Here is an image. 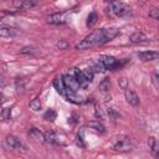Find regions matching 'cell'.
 Wrapping results in <instances>:
<instances>
[{
	"instance_id": "25",
	"label": "cell",
	"mask_w": 159,
	"mask_h": 159,
	"mask_svg": "<svg viewBox=\"0 0 159 159\" xmlns=\"http://www.w3.org/2000/svg\"><path fill=\"white\" fill-rule=\"evenodd\" d=\"M1 118H2V120H6V119L10 118V109H9V108H4V109H2V112H1Z\"/></svg>"
},
{
	"instance_id": "12",
	"label": "cell",
	"mask_w": 159,
	"mask_h": 159,
	"mask_svg": "<svg viewBox=\"0 0 159 159\" xmlns=\"http://www.w3.org/2000/svg\"><path fill=\"white\" fill-rule=\"evenodd\" d=\"M145 40H147V36L140 31H137V32L132 34L130 37H129V41L133 42V43H139V42H143Z\"/></svg>"
},
{
	"instance_id": "28",
	"label": "cell",
	"mask_w": 159,
	"mask_h": 159,
	"mask_svg": "<svg viewBox=\"0 0 159 159\" xmlns=\"http://www.w3.org/2000/svg\"><path fill=\"white\" fill-rule=\"evenodd\" d=\"M119 84H120V87L124 89V88H127V81H125V78H120L119 80Z\"/></svg>"
},
{
	"instance_id": "24",
	"label": "cell",
	"mask_w": 159,
	"mask_h": 159,
	"mask_svg": "<svg viewBox=\"0 0 159 159\" xmlns=\"http://www.w3.org/2000/svg\"><path fill=\"white\" fill-rule=\"evenodd\" d=\"M57 47H58L60 50H67V48L70 47V43H68L67 41H65V40H60V41L57 42Z\"/></svg>"
},
{
	"instance_id": "11",
	"label": "cell",
	"mask_w": 159,
	"mask_h": 159,
	"mask_svg": "<svg viewBox=\"0 0 159 159\" xmlns=\"http://www.w3.org/2000/svg\"><path fill=\"white\" fill-rule=\"evenodd\" d=\"M19 35V30L14 27H0V36L1 37H15Z\"/></svg>"
},
{
	"instance_id": "7",
	"label": "cell",
	"mask_w": 159,
	"mask_h": 159,
	"mask_svg": "<svg viewBox=\"0 0 159 159\" xmlns=\"http://www.w3.org/2000/svg\"><path fill=\"white\" fill-rule=\"evenodd\" d=\"M124 96H125V99L129 104H132V106H138L139 104V97L133 89H130L128 87L124 88Z\"/></svg>"
},
{
	"instance_id": "14",
	"label": "cell",
	"mask_w": 159,
	"mask_h": 159,
	"mask_svg": "<svg viewBox=\"0 0 159 159\" xmlns=\"http://www.w3.org/2000/svg\"><path fill=\"white\" fill-rule=\"evenodd\" d=\"M65 96L67 97V99L70 101V102H72V103H76V104H80V103H82V99L76 94V92H72V91H66V93H65Z\"/></svg>"
},
{
	"instance_id": "30",
	"label": "cell",
	"mask_w": 159,
	"mask_h": 159,
	"mask_svg": "<svg viewBox=\"0 0 159 159\" xmlns=\"http://www.w3.org/2000/svg\"><path fill=\"white\" fill-rule=\"evenodd\" d=\"M157 78H158V75L155 73V75L153 76V82H154V86H155V87H158V80H157Z\"/></svg>"
},
{
	"instance_id": "23",
	"label": "cell",
	"mask_w": 159,
	"mask_h": 159,
	"mask_svg": "<svg viewBox=\"0 0 159 159\" xmlns=\"http://www.w3.org/2000/svg\"><path fill=\"white\" fill-rule=\"evenodd\" d=\"M149 17H152V19H154V20H158V19H159V10H158V7H153V9L150 10Z\"/></svg>"
},
{
	"instance_id": "10",
	"label": "cell",
	"mask_w": 159,
	"mask_h": 159,
	"mask_svg": "<svg viewBox=\"0 0 159 159\" xmlns=\"http://www.w3.org/2000/svg\"><path fill=\"white\" fill-rule=\"evenodd\" d=\"M158 52L157 51H144V52H139L138 57L143 61H153L158 58Z\"/></svg>"
},
{
	"instance_id": "20",
	"label": "cell",
	"mask_w": 159,
	"mask_h": 159,
	"mask_svg": "<svg viewBox=\"0 0 159 159\" xmlns=\"http://www.w3.org/2000/svg\"><path fill=\"white\" fill-rule=\"evenodd\" d=\"M97 21V14L96 12H91L88 15V19H87V26H93Z\"/></svg>"
},
{
	"instance_id": "1",
	"label": "cell",
	"mask_w": 159,
	"mask_h": 159,
	"mask_svg": "<svg viewBox=\"0 0 159 159\" xmlns=\"http://www.w3.org/2000/svg\"><path fill=\"white\" fill-rule=\"evenodd\" d=\"M118 29L117 27H111V29H99L89 34L87 37H84L80 43L76 45L77 50H86L93 46H102L107 43L108 41L113 40L118 35Z\"/></svg>"
},
{
	"instance_id": "13",
	"label": "cell",
	"mask_w": 159,
	"mask_h": 159,
	"mask_svg": "<svg viewBox=\"0 0 159 159\" xmlns=\"http://www.w3.org/2000/svg\"><path fill=\"white\" fill-rule=\"evenodd\" d=\"M53 86H55V88L57 89V92H58L60 94H63V96H65V93H66V87H65V83H63L62 77L56 78V80L53 81Z\"/></svg>"
},
{
	"instance_id": "5",
	"label": "cell",
	"mask_w": 159,
	"mask_h": 159,
	"mask_svg": "<svg viewBox=\"0 0 159 159\" xmlns=\"http://www.w3.org/2000/svg\"><path fill=\"white\" fill-rule=\"evenodd\" d=\"M113 148H114L116 150L128 152V150H130V149L133 148V145H132V143H130V140H129L128 138H120V139H118V140L113 144Z\"/></svg>"
},
{
	"instance_id": "9",
	"label": "cell",
	"mask_w": 159,
	"mask_h": 159,
	"mask_svg": "<svg viewBox=\"0 0 159 159\" xmlns=\"http://www.w3.org/2000/svg\"><path fill=\"white\" fill-rule=\"evenodd\" d=\"M27 134L30 135V138H31V139H35V140H41V142H43V140H45V135H43V133H42L40 129L35 128V127L29 128Z\"/></svg>"
},
{
	"instance_id": "26",
	"label": "cell",
	"mask_w": 159,
	"mask_h": 159,
	"mask_svg": "<svg viewBox=\"0 0 159 159\" xmlns=\"http://www.w3.org/2000/svg\"><path fill=\"white\" fill-rule=\"evenodd\" d=\"M20 53H35V48L34 47H22L20 50Z\"/></svg>"
},
{
	"instance_id": "19",
	"label": "cell",
	"mask_w": 159,
	"mask_h": 159,
	"mask_svg": "<svg viewBox=\"0 0 159 159\" xmlns=\"http://www.w3.org/2000/svg\"><path fill=\"white\" fill-rule=\"evenodd\" d=\"M30 108H31L32 111H35V112L40 111V109H41V102H40V99H39V98L32 99V101L30 102Z\"/></svg>"
},
{
	"instance_id": "15",
	"label": "cell",
	"mask_w": 159,
	"mask_h": 159,
	"mask_svg": "<svg viewBox=\"0 0 159 159\" xmlns=\"http://www.w3.org/2000/svg\"><path fill=\"white\" fill-rule=\"evenodd\" d=\"M47 21L50 24H62L65 21V17L62 14H53V15L47 17Z\"/></svg>"
},
{
	"instance_id": "29",
	"label": "cell",
	"mask_w": 159,
	"mask_h": 159,
	"mask_svg": "<svg viewBox=\"0 0 159 159\" xmlns=\"http://www.w3.org/2000/svg\"><path fill=\"white\" fill-rule=\"evenodd\" d=\"M5 84H6V81H5L4 76H1V75H0V88H2Z\"/></svg>"
},
{
	"instance_id": "27",
	"label": "cell",
	"mask_w": 159,
	"mask_h": 159,
	"mask_svg": "<svg viewBox=\"0 0 159 159\" xmlns=\"http://www.w3.org/2000/svg\"><path fill=\"white\" fill-rule=\"evenodd\" d=\"M104 70H106V68H104L99 62H98L97 65H94V67H93V71H94V72H103Z\"/></svg>"
},
{
	"instance_id": "6",
	"label": "cell",
	"mask_w": 159,
	"mask_h": 159,
	"mask_svg": "<svg viewBox=\"0 0 159 159\" xmlns=\"http://www.w3.org/2000/svg\"><path fill=\"white\" fill-rule=\"evenodd\" d=\"M6 144L12 148V149H21V150H26V147L25 144L15 135H7L6 137Z\"/></svg>"
},
{
	"instance_id": "18",
	"label": "cell",
	"mask_w": 159,
	"mask_h": 159,
	"mask_svg": "<svg viewBox=\"0 0 159 159\" xmlns=\"http://www.w3.org/2000/svg\"><path fill=\"white\" fill-rule=\"evenodd\" d=\"M43 135H45V140L46 142H48V143H57V138H56V134L53 133V132H46V133H43Z\"/></svg>"
},
{
	"instance_id": "17",
	"label": "cell",
	"mask_w": 159,
	"mask_h": 159,
	"mask_svg": "<svg viewBox=\"0 0 159 159\" xmlns=\"http://www.w3.org/2000/svg\"><path fill=\"white\" fill-rule=\"evenodd\" d=\"M88 127H91V128H93L94 130L101 132V133L104 132V127H103V124L99 123L98 120H92V122H89V123H88Z\"/></svg>"
},
{
	"instance_id": "4",
	"label": "cell",
	"mask_w": 159,
	"mask_h": 159,
	"mask_svg": "<svg viewBox=\"0 0 159 159\" xmlns=\"http://www.w3.org/2000/svg\"><path fill=\"white\" fill-rule=\"evenodd\" d=\"M63 80V83H65V87H66V91H72V92H76L77 89H80V84L77 83L76 78L73 76H71L70 73L68 75H65L62 77Z\"/></svg>"
},
{
	"instance_id": "22",
	"label": "cell",
	"mask_w": 159,
	"mask_h": 159,
	"mask_svg": "<svg viewBox=\"0 0 159 159\" xmlns=\"http://www.w3.org/2000/svg\"><path fill=\"white\" fill-rule=\"evenodd\" d=\"M82 73H83V76L86 77V80H87L88 82H91V81L93 80V71H92L91 68L83 70V71H82Z\"/></svg>"
},
{
	"instance_id": "3",
	"label": "cell",
	"mask_w": 159,
	"mask_h": 159,
	"mask_svg": "<svg viewBox=\"0 0 159 159\" xmlns=\"http://www.w3.org/2000/svg\"><path fill=\"white\" fill-rule=\"evenodd\" d=\"M98 62L106 68V70H116L118 67H120V63L112 56L108 55H101L98 58Z\"/></svg>"
},
{
	"instance_id": "32",
	"label": "cell",
	"mask_w": 159,
	"mask_h": 159,
	"mask_svg": "<svg viewBox=\"0 0 159 159\" xmlns=\"http://www.w3.org/2000/svg\"><path fill=\"white\" fill-rule=\"evenodd\" d=\"M0 22H1V17H0Z\"/></svg>"
},
{
	"instance_id": "2",
	"label": "cell",
	"mask_w": 159,
	"mask_h": 159,
	"mask_svg": "<svg viewBox=\"0 0 159 159\" xmlns=\"http://www.w3.org/2000/svg\"><path fill=\"white\" fill-rule=\"evenodd\" d=\"M107 11L112 15H116V16H128V15H130V9L127 5H124L123 2L118 1V0H112L109 2V6H108Z\"/></svg>"
},
{
	"instance_id": "21",
	"label": "cell",
	"mask_w": 159,
	"mask_h": 159,
	"mask_svg": "<svg viewBox=\"0 0 159 159\" xmlns=\"http://www.w3.org/2000/svg\"><path fill=\"white\" fill-rule=\"evenodd\" d=\"M43 118L47 119V120H53L56 118V112L53 109H48L45 114H43Z\"/></svg>"
},
{
	"instance_id": "8",
	"label": "cell",
	"mask_w": 159,
	"mask_h": 159,
	"mask_svg": "<svg viewBox=\"0 0 159 159\" xmlns=\"http://www.w3.org/2000/svg\"><path fill=\"white\" fill-rule=\"evenodd\" d=\"M12 6L16 9L26 10V9H31V7L36 6V1L35 0H15V1H12Z\"/></svg>"
},
{
	"instance_id": "31",
	"label": "cell",
	"mask_w": 159,
	"mask_h": 159,
	"mask_svg": "<svg viewBox=\"0 0 159 159\" xmlns=\"http://www.w3.org/2000/svg\"><path fill=\"white\" fill-rule=\"evenodd\" d=\"M2 102H4V96H2V93L0 92V104H1Z\"/></svg>"
},
{
	"instance_id": "16",
	"label": "cell",
	"mask_w": 159,
	"mask_h": 159,
	"mask_svg": "<svg viewBox=\"0 0 159 159\" xmlns=\"http://www.w3.org/2000/svg\"><path fill=\"white\" fill-rule=\"evenodd\" d=\"M99 89L101 91H103V92H107V91H109V88H111V80L109 78H103L101 82H99Z\"/></svg>"
}]
</instances>
